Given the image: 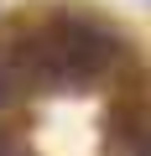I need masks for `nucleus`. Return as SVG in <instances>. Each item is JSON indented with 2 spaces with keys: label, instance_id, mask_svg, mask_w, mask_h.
<instances>
[{
  "label": "nucleus",
  "instance_id": "nucleus-1",
  "mask_svg": "<svg viewBox=\"0 0 151 156\" xmlns=\"http://www.w3.org/2000/svg\"><path fill=\"white\" fill-rule=\"evenodd\" d=\"M47 47H52L63 62H73L78 73H89V78L120 57V42H115L110 31H99L94 21H84V16H63V21H52Z\"/></svg>",
  "mask_w": 151,
  "mask_h": 156
},
{
  "label": "nucleus",
  "instance_id": "nucleus-2",
  "mask_svg": "<svg viewBox=\"0 0 151 156\" xmlns=\"http://www.w3.org/2000/svg\"><path fill=\"white\" fill-rule=\"evenodd\" d=\"M21 94H26V78L11 68V62H0V109H11V104H21Z\"/></svg>",
  "mask_w": 151,
  "mask_h": 156
},
{
  "label": "nucleus",
  "instance_id": "nucleus-3",
  "mask_svg": "<svg viewBox=\"0 0 151 156\" xmlns=\"http://www.w3.org/2000/svg\"><path fill=\"white\" fill-rule=\"evenodd\" d=\"M0 156H21V151H16V140H11L5 130H0Z\"/></svg>",
  "mask_w": 151,
  "mask_h": 156
}]
</instances>
